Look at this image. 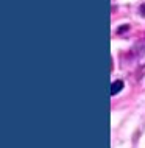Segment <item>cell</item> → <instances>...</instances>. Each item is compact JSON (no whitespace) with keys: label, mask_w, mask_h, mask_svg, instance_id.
I'll list each match as a JSON object with an SVG mask.
<instances>
[{"label":"cell","mask_w":145,"mask_h":148,"mask_svg":"<svg viewBox=\"0 0 145 148\" xmlns=\"http://www.w3.org/2000/svg\"><path fill=\"white\" fill-rule=\"evenodd\" d=\"M122 87H123V81H120V79H119V81H114V83H112L111 94H112V95H115L117 92H120V90H122Z\"/></svg>","instance_id":"cell-1"}]
</instances>
